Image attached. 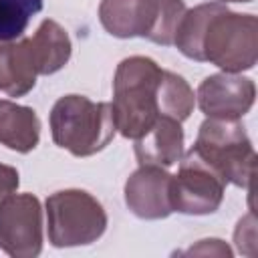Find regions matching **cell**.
Instances as JSON below:
<instances>
[{"instance_id":"1","label":"cell","mask_w":258,"mask_h":258,"mask_svg":"<svg viewBox=\"0 0 258 258\" xmlns=\"http://www.w3.org/2000/svg\"><path fill=\"white\" fill-rule=\"evenodd\" d=\"M163 69L149 56H129L113 77V113L117 131L127 139L147 133L161 117L159 83Z\"/></svg>"},{"instance_id":"2","label":"cell","mask_w":258,"mask_h":258,"mask_svg":"<svg viewBox=\"0 0 258 258\" xmlns=\"http://www.w3.org/2000/svg\"><path fill=\"white\" fill-rule=\"evenodd\" d=\"M117 133L111 103H93L85 95H64L50 111L52 141L75 157L105 149Z\"/></svg>"},{"instance_id":"3","label":"cell","mask_w":258,"mask_h":258,"mask_svg":"<svg viewBox=\"0 0 258 258\" xmlns=\"http://www.w3.org/2000/svg\"><path fill=\"white\" fill-rule=\"evenodd\" d=\"M185 10L183 0H101L99 20L111 36L169 46Z\"/></svg>"},{"instance_id":"4","label":"cell","mask_w":258,"mask_h":258,"mask_svg":"<svg viewBox=\"0 0 258 258\" xmlns=\"http://www.w3.org/2000/svg\"><path fill=\"white\" fill-rule=\"evenodd\" d=\"M226 183L250 189L256 169V151L240 119L208 117L191 147Z\"/></svg>"},{"instance_id":"5","label":"cell","mask_w":258,"mask_h":258,"mask_svg":"<svg viewBox=\"0 0 258 258\" xmlns=\"http://www.w3.org/2000/svg\"><path fill=\"white\" fill-rule=\"evenodd\" d=\"M258 58V20L254 14H238L222 4L202 34V62H212L224 73L254 69Z\"/></svg>"},{"instance_id":"6","label":"cell","mask_w":258,"mask_h":258,"mask_svg":"<svg viewBox=\"0 0 258 258\" xmlns=\"http://www.w3.org/2000/svg\"><path fill=\"white\" fill-rule=\"evenodd\" d=\"M48 242L54 248L87 246L107 230V214L85 189H60L46 198Z\"/></svg>"},{"instance_id":"7","label":"cell","mask_w":258,"mask_h":258,"mask_svg":"<svg viewBox=\"0 0 258 258\" xmlns=\"http://www.w3.org/2000/svg\"><path fill=\"white\" fill-rule=\"evenodd\" d=\"M226 181L189 149L179 159V169L171 175L169 200L171 210L187 216L214 214L224 200Z\"/></svg>"},{"instance_id":"8","label":"cell","mask_w":258,"mask_h":258,"mask_svg":"<svg viewBox=\"0 0 258 258\" xmlns=\"http://www.w3.org/2000/svg\"><path fill=\"white\" fill-rule=\"evenodd\" d=\"M0 250L12 258L42 252V208L32 194H14L0 208Z\"/></svg>"},{"instance_id":"9","label":"cell","mask_w":258,"mask_h":258,"mask_svg":"<svg viewBox=\"0 0 258 258\" xmlns=\"http://www.w3.org/2000/svg\"><path fill=\"white\" fill-rule=\"evenodd\" d=\"M256 85L242 73H216L206 77L196 93L198 107L206 117L242 119L254 105Z\"/></svg>"},{"instance_id":"10","label":"cell","mask_w":258,"mask_h":258,"mask_svg":"<svg viewBox=\"0 0 258 258\" xmlns=\"http://www.w3.org/2000/svg\"><path fill=\"white\" fill-rule=\"evenodd\" d=\"M171 173L157 165H139L125 181V204L141 220H163L171 210Z\"/></svg>"},{"instance_id":"11","label":"cell","mask_w":258,"mask_h":258,"mask_svg":"<svg viewBox=\"0 0 258 258\" xmlns=\"http://www.w3.org/2000/svg\"><path fill=\"white\" fill-rule=\"evenodd\" d=\"M183 155V129L171 117H159L153 127L135 139V157L139 165L169 167Z\"/></svg>"},{"instance_id":"12","label":"cell","mask_w":258,"mask_h":258,"mask_svg":"<svg viewBox=\"0 0 258 258\" xmlns=\"http://www.w3.org/2000/svg\"><path fill=\"white\" fill-rule=\"evenodd\" d=\"M24 40L36 75H52L60 71L71 58V38L67 30L50 18L42 20L36 32Z\"/></svg>"},{"instance_id":"13","label":"cell","mask_w":258,"mask_h":258,"mask_svg":"<svg viewBox=\"0 0 258 258\" xmlns=\"http://www.w3.org/2000/svg\"><path fill=\"white\" fill-rule=\"evenodd\" d=\"M40 121L34 109L0 99V143L12 151L28 153L38 145Z\"/></svg>"},{"instance_id":"14","label":"cell","mask_w":258,"mask_h":258,"mask_svg":"<svg viewBox=\"0 0 258 258\" xmlns=\"http://www.w3.org/2000/svg\"><path fill=\"white\" fill-rule=\"evenodd\" d=\"M36 77L24 38L0 42V91L10 97H22L34 89Z\"/></svg>"},{"instance_id":"15","label":"cell","mask_w":258,"mask_h":258,"mask_svg":"<svg viewBox=\"0 0 258 258\" xmlns=\"http://www.w3.org/2000/svg\"><path fill=\"white\" fill-rule=\"evenodd\" d=\"M220 6L222 2H206V4H198L191 10H185L173 36V44L183 56L202 62V34L206 30L208 20Z\"/></svg>"},{"instance_id":"16","label":"cell","mask_w":258,"mask_h":258,"mask_svg":"<svg viewBox=\"0 0 258 258\" xmlns=\"http://www.w3.org/2000/svg\"><path fill=\"white\" fill-rule=\"evenodd\" d=\"M194 107H196V95H194V89L187 85V81L181 75L163 71L161 83H159L161 117H171L181 123L194 113Z\"/></svg>"},{"instance_id":"17","label":"cell","mask_w":258,"mask_h":258,"mask_svg":"<svg viewBox=\"0 0 258 258\" xmlns=\"http://www.w3.org/2000/svg\"><path fill=\"white\" fill-rule=\"evenodd\" d=\"M44 6V0H0V42H14L28 22Z\"/></svg>"},{"instance_id":"18","label":"cell","mask_w":258,"mask_h":258,"mask_svg":"<svg viewBox=\"0 0 258 258\" xmlns=\"http://www.w3.org/2000/svg\"><path fill=\"white\" fill-rule=\"evenodd\" d=\"M234 242L238 246V250L246 256H254L256 254V220H254V212H250L248 216H244L236 230H234Z\"/></svg>"},{"instance_id":"19","label":"cell","mask_w":258,"mask_h":258,"mask_svg":"<svg viewBox=\"0 0 258 258\" xmlns=\"http://www.w3.org/2000/svg\"><path fill=\"white\" fill-rule=\"evenodd\" d=\"M18 177H20V175H18L16 167L6 165V163H0V208H2V204H4L10 196H14V191L18 189V183H20Z\"/></svg>"},{"instance_id":"20","label":"cell","mask_w":258,"mask_h":258,"mask_svg":"<svg viewBox=\"0 0 258 258\" xmlns=\"http://www.w3.org/2000/svg\"><path fill=\"white\" fill-rule=\"evenodd\" d=\"M185 254H210V256H232V250L228 248L226 242L218 240V238H208V240H200L196 246L187 248Z\"/></svg>"},{"instance_id":"21","label":"cell","mask_w":258,"mask_h":258,"mask_svg":"<svg viewBox=\"0 0 258 258\" xmlns=\"http://www.w3.org/2000/svg\"><path fill=\"white\" fill-rule=\"evenodd\" d=\"M218 2H222V4H226V2H252V0H218Z\"/></svg>"}]
</instances>
